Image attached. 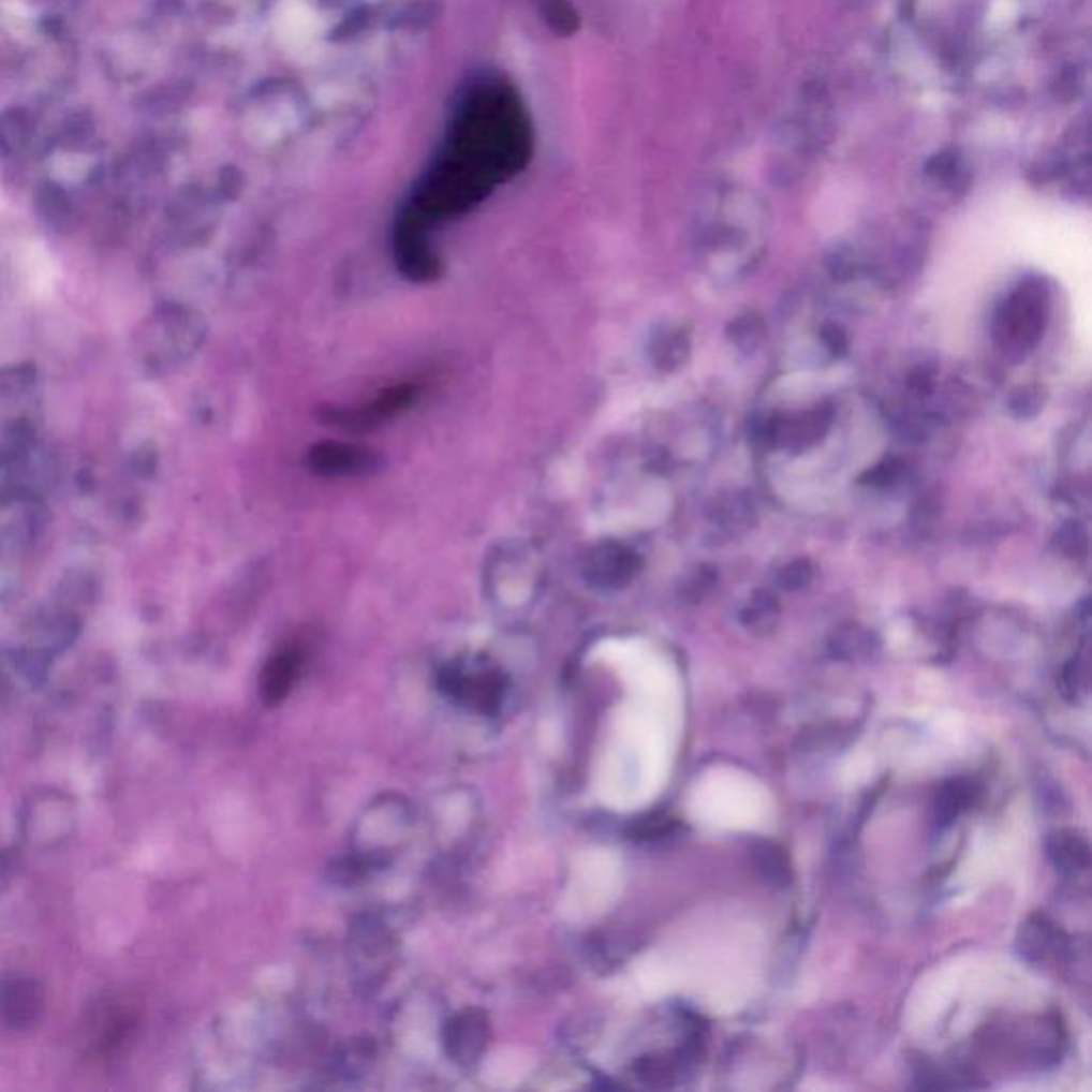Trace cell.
I'll return each mask as SVG.
<instances>
[{
	"label": "cell",
	"mask_w": 1092,
	"mask_h": 1092,
	"mask_svg": "<svg viewBox=\"0 0 1092 1092\" xmlns=\"http://www.w3.org/2000/svg\"><path fill=\"white\" fill-rule=\"evenodd\" d=\"M1054 546L1065 557H1082L1087 552V532L1080 523H1065L1054 534Z\"/></svg>",
	"instance_id": "7402d4cb"
},
{
	"label": "cell",
	"mask_w": 1092,
	"mask_h": 1092,
	"mask_svg": "<svg viewBox=\"0 0 1092 1092\" xmlns=\"http://www.w3.org/2000/svg\"><path fill=\"white\" fill-rule=\"evenodd\" d=\"M720 526L728 528L729 532H738V530H744L751 526V519H753V508L749 506V502L740 500V496H729L728 502H720L718 504V517H715Z\"/></svg>",
	"instance_id": "2e32d148"
},
{
	"label": "cell",
	"mask_w": 1092,
	"mask_h": 1092,
	"mask_svg": "<svg viewBox=\"0 0 1092 1092\" xmlns=\"http://www.w3.org/2000/svg\"><path fill=\"white\" fill-rule=\"evenodd\" d=\"M757 865H759V871L766 875L768 882H774V884H783L787 882V875H790V867H787V860L783 856V852L770 843H764L757 852Z\"/></svg>",
	"instance_id": "ac0fdd59"
},
{
	"label": "cell",
	"mask_w": 1092,
	"mask_h": 1092,
	"mask_svg": "<svg viewBox=\"0 0 1092 1092\" xmlns=\"http://www.w3.org/2000/svg\"><path fill=\"white\" fill-rule=\"evenodd\" d=\"M444 685L448 688V694L466 703L468 707L481 711V713H496L504 700V679L496 673H474V675H459L453 673Z\"/></svg>",
	"instance_id": "277c9868"
},
{
	"label": "cell",
	"mask_w": 1092,
	"mask_h": 1092,
	"mask_svg": "<svg viewBox=\"0 0 1092 1092\" xmlns=\"http://www.w3.org/2000/svg\"><path fill=\"white\" fill-rule=\"evenodd\" d=\"M726 334H728V342L732 346H736L740 353L749 355V353H755L759 349V344L764 342L766 325L759 314L747 312V314L736 316L729 323Z\"/></svg>",
	"instance_id": "8fae6325"
},
{
	"label": "cell",
	"mask_w": 1092,
	"mask_h": 1092,
	"mask_svg": "<svg viewBox=\"0 0 1092 1092\" xmlns=\"http://www.w3.org/2000/svg\"><path fill=\"white\" fill-rule=\"evenodd\" d=\"M310 463L316 472L323 474H336V476H349V474H361L373 468V457L369 451L359 448L355 444H340V442H325L312 448Z\"/></svg>",
	"instance_id": "8992f818"
},
{
	"label": "cell",
	"mask_w": 1092,
	"mask_h": 1092,
	"mask_svg": "<svg viewBox=\"0 0 1092 1092\" xmlns=\"http://www.w3.org/2000/svg\"><path fill=\"white\" fill-rule=\"evenodd\" d=\"M1044 408V390L1039 386H1020L1009 397V410L1018 418H1031Z\"/></svg>",
	"instance_id": "ffe728a7"
},
{
	"label": "cell",
	"mask_w": 1092,
	"mask_h": 1092,
	"mask_svg": "<svg viewBox=\"0 0 1092 1092\" xmlns=\"http://www.w3.org/2000/svg\"><path fill=\"white\" fill-rule=\"evenodd\" d=\"M813 580V565L809 559H794L787 565H783L777 574V585L785 591H800L807 589Z\"/></svg>",
	"instance_id": "d6986e66"
},
{
	"label": "cell",
	"mask_w": 1092,
	"mask_h": 1092,
	"mask_svg": "<svg viewBox=\"0 0 1092 1092\" xmlns=\"http://www.w3.org/2000/svg\"><path fill=\"white\" fill-rule=\"evenodd\" d=\"M690 355V340L683 331H670L655 344V361L662 369H677Z\"/></svg>",
	"instance_id": "5bb4252c"
},
{
	"label": "cell",
	"mask_w": 1092,
	"mask_h": 1092,
	"mask_svg": "<svg viewBox=\"0 0 1092 1092\" xmlns=\"http://www.w3.org/2000/svg\"><path fill=\"white\" fill-rule=\"evenodd\" d=\"M675 822L670 817H645L640 820L634 828H632V835L636 839H658V837H664V835H670L675 830Z\"/></svg>",
	"instance_id": "484cf974"
},
{
	"label": "cell",
	"mask_w": 1092,
	"mask_h": 1092,
	"mask_svg": "<svg viewBox=\"0 0 1092 1092\" xmlns=\"http://www.w3.org/2000/svg\"><path fill=\"white\" fill-rule=\"evenodd\" d=\"M820 338L824 342V346L828 349V353L832 357H845L847 351H850V338L845 334V329L837 323H826L820 331Z\"/></svg>",
	"instance_id": "d4e9b609"
},
{
	"label": "cell",
	"mask_w": 1092,
	"mask_h": 1092,
	"mask_svg": "<svg viewBox=\"0 0 1092 1092\" xmlns=\"http://www.w3.org/2000/svg\"><path fill=\"white\" fill-rule=\"evenodd\" d=\"M489 1039L487 1018L472 1009L455 1016L446 1027V1048L455 1063L472 1065L481 1059Z\"/></svg>",
	"instance_id": "3957f363"
},
{
	"label": "cell",
	"mask_w": 1092,
	"mask_h": 1092,
	"mask_svg": "<svg viewBox=\"0 0 1092 1092\" xmlns=\"http://www.w3.org/2000/svg\"><path fill=\"white\" fill-rule=\"evenodd\" d=\"M1048 316V293L1042 282L1022 284L997 312V342L1005 351H1020L1035 346L1042 338Z\"/></svg>",
	"instance_id": "6da1fadb"
},
{
	"label": "cell",
	"mask_w": 1092,
	"mask_h": 1092,
	"mask_svg": "<svg viewBox=\"0 0 1092 1092\" xmlns=\"http://www.w3.org/2000/svg\"><path fill=\"white\" fill-rule=\"evenodd\" d=\"M280 32H282L286 43L304 45L314 34V15L306 6H301V4L286 6L284 13H282Z\"/></svg>",
	"instance_id": "4fadbf2b"
},
{
	"label": "cell",
	"mask_w": 1092,
	"mask_h": 1092,
	"mask_svg": "<svg viewBox=\"0 0 1092 1092\" xmlns=\"http://www.w3.org/2000/svg\"><path fill=\"white\" fill-rule=\"evenodd\" d=\"M30 137V122L21 109H11L0 116V152H19Z\"/></svg>",
	"instance_id": "7c38bea8"
},
{
	"label": "cell",
	"mask_w": 1092,
	"mask_h": 1092,
	"mask_svg": "<svg viewBox=\"0 0 1092 1092\" xmlns=\"http://www.w3.org/2000/svg\"><path fill=\"white\" fill-rule=\"evenodd\" d=\"M301 662L304 651L299 647H284L267 662L261 675V698L267 707H278L286 700L301 670Z\"/></svg>",
	"instance_id": "5b68a950"
},
{
	"label": "cell",
	"mask_w": 1092,
	"mask_h": 1092,
	"mask_svg": "<svg viewBox=\"0 0 1092 1092\" xmlns=\"http://www.w3.org/2000/svg\"><path fill=\"white\" fill-rule=\"evenodd\" d=\"M875 647H877L875 634L854 623L839 628L830 640V649L839 660L867 658L875 651Z\"/></svg>",
	"instance_id": "30bf717a"
},
{
	"label": "cell",
	"mask_w": 1092,
	"mask_h": 1092,
	"mask_svg": "<svg viewBox=\"0 0 1092 1092\" xmlns=\"http://www.w3.org/2000/svg\"><path fill=\"white\" fill-rule=\"evenodd\" d=\"M779 418L781 414H755L749 420V438L759 446H777V431H779Z\"/></svg>",
	"instance_id": "603a6c76"
},
{
	"label": "cell",
	"mask_w": 1092,
	"mask_h": 1092,
	"mask_svg": "<svg viewBox=\"0 0 1092 1092\" xmlns=\"http://www.w3.org/2000/svg\"><path fill=\"white\" fill-rule=\"evenodd\" d=\"M969 800H971V790L966 785H962L960 781L945 785L936 798V817L943 824H949L954 817H958L969 807Z\"/></svg>",
	"instance_id": "9a60e30c"
},
{
	"label": "cell",
	"mask_w": 1092,
	"mask_h": 1092,
	"mask_svg": "<svg viewBox=\"0 0 1092 1092\" xmlns=\"http://www.w3.org/2000/svg\"><path fill=\"white\" fill-rule=\"evenodd\" d=\"M910 386L917 393H930L934 386V373L926 367H917L910 375Z\"/></svg>",
	"instance_id": "4316f807"
},
{
	"label": "cell",
	"mask_w": 1092,
	"mask_h": 1092,
	"mask_svg": "<svg viewBox=\"0 0 1092 1092\" xmlns=\"http://www.w3.org/2000/svg\"><path fill=\"white\" fill-rule=\"evenodd\" d=\"M1018 945L1024 958L1035 962H1046L1048 958H1054L1065 947V936L1057 926H1052L1050 919L1037 915L1024 921L1018 934Z\"/></svg>",
	"instance_id": "52a82bcc"
},
{
	"label": "cell",
	"mask_w": 1092,
	"mask_h": 1092,
	"mask_svg": "<svg viewBox=\"0 0 1092 1092\" xmlns=\"http://www.w3.org/2000/svg\"><path fill=\"white\" fill-rule=\"evenodd\" d=\"M958 157L954 152H941L928 163L926 174L936 182L949 183L958 178Z\"/></svg>",
	"instance_id": "cb8c5ba5"
},
{
	"label": "cell",
	"mask_w": 1092,
	"mask_h": 1092,
	"mask_svg": "<svg viewBox=\"0 0 1092 1092\" xmlns=\"http://www.w3.org/2000/svg\"><path fill=\"white\" fill-rule=\"evenodd\" d=\"M718 580H720V574H718V570L713 565H709V563L698 565L696 570H692L690 578L683 585L685 600H690L692 604L703 602L715 589Z\"/></svg>",
	"instance_id": "e0dca14e"
},
{
	"label": "cell",
	"mask_w": 1092,
	"mask_h": 1092,
	"mask_svg": "<svg viewBox=\"0 0 1092 1092\" xmlns=\"http://www.w3.org/2000/svg\"><path fill=\"white\" fill-rule=\"evenodd\" d=\"M832 418H835V410L828 403L817 405L807 412H800V414H794V416H781L779 431H777V446H783L794 453L807 451L828 433Z\"/></svg>",
	"instance_id": "7a4b0ae2"
},
{
	"label": "cell",
	"mask_w": 1092,
	"mask_h": 1092,
	"mask_svg": "<svg viewBox=\"0 0 1092 1092\" xmlns=\"http://www.w3.org/2000/svg\"><path fill=\"white\" fill-rule=\"evenodd\" d=\"M901 474H903V463L899 459H886V461L877 463L875 468L867 470L860 476V483L867 487L886 489V487H892L901 478Z\"/></svg>",
	"instance_id": "44dd1931"
},
{
	"label": "cell",
	"mask_w": 1092,
	"mask_h": 1092,
	"mask_svg": "<svg viewBox=\"0 0 1092 1092\" xmlns=\"http://www.w3.org/2000/svg\"><path fill=\"white\" fill-rule=\"evenodd\" d=\"M1048 852H1050L1054 867L1065 875L1082 873L1089 869V862H1091L1089 843L1084 837H1080L1074 830H1063V832L1054 835L1050 839Z\"/></svg>",
	"instance_id": "ba28073f"
},
{
	"label": "cell",
	"mask_w": 1092,
	"mask_h": 1092,
	"mask_svg": "<svg viewBox=\"0 0 1092 1092\" xmlns=\"http://www.w3.org/2000/svg\"><path fill=\"white\" fill-rule=\"evenodd\" d=\"M779 615H781V608H779L777 595L770 591H755L753 597L749 600V604L742 608L740 621L749 632H753L757 636H766L777 628Z\"/></svg>",
	"instance_id": "9c48e42d"
}]
</instances>
